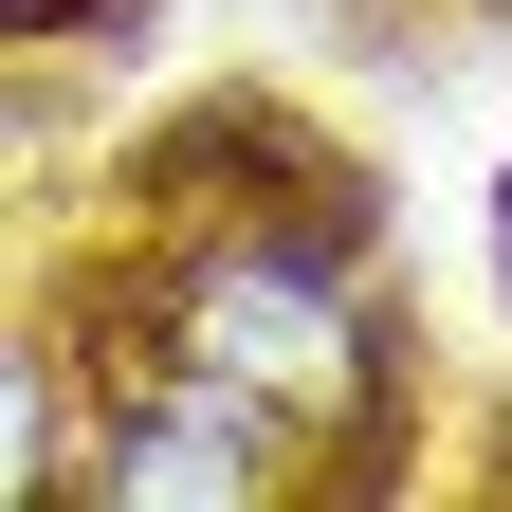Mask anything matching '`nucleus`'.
<instances>
[{
    "label": "nucleus",
    "instance_id": "obj_1",
    "mask_svg": "<svg viewBox=\"0 0 512 512\" xmlns=\"http://www.w3.org/2000/svg\"><path fill=\"white\" fill-rule=\"evenodd\" d=\"M202 366H238L256 403H293V421H330V403H366V311H348L330 256L256 238V256L202 275Z\"/></svg>",
    "mask_w": 512,
    "mask_h": 512
},
{
    "label": "nucleus",
    "instance_id": "obj_2",
    "mask_svg": "<svg viewBox=\"0 0 512 512\" xmlns=\"http://www.w3.org/2000/svg\"><path fill=\"white\" fill-rule=\"evenodd\" d=\"M256 476H275V439H256V384L238 366L165 384V403L92 458V494H128V512H202V494H256Z\"/></svg>",
    "mask_w": 512,
    "mask_h": 512
}]
</instances>
